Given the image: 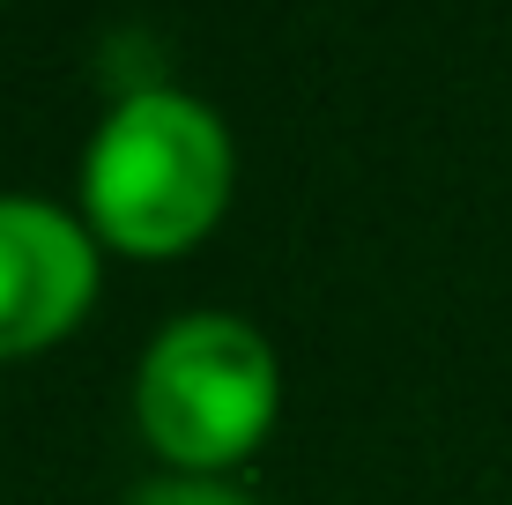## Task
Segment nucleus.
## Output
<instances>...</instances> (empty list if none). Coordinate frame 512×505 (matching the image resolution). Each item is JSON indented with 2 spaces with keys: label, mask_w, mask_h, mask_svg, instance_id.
<instances>
[{
  "label": "nucleus",
  "mask_w": 512,
  "mask_h": 505,
  "mask_svg": "<svg viewBox=\"0 0 512 505\" xmlns=\"http://www.w3.org/2000/svg\"><path fill=\"white\" fill-rule=\"evenodd\" d=\"M231 127L186 90H134L82 149V223L127 260L193 253L231 208Z\"/></svg>",
  "instance_id": "f257e3e1"
},
{
  "label": "nucleus",
  "mask_w": 512,
  "mask_h": 505,
  "mask_svg": "<svg viewBox=\"0 0 512 505\" xmlns=\"http://www.w3.org/2000/svg\"><path fill=\"white\" fill-rule=\"evenodd\" d=\"M97 231L30 194H0V364L45 357L97 305Z\"/></svg>",
  "instance_id": "7ed1b4c3"
},
{
  "label": "nucleus",
  "mask_w": 512,
  "mask_h": 505,
  "mask_svg": "<svg viewBox=\"0 0 512 505\" xmlns=\"http://www.w3.org/2000/svg\"><path fill=\"white\" fill-rule=\"evenodd\" d=\"M282 416L275 342L238 312H186L134 364V424L171 476H223Z\"/></svg>",
  "instance_id": "f03ea898"
},
{
  "label": "nucleus",
  "mask_w": 512,
  "mask_h": 505,
  "mask_svg": "<svg viewBox=\"0 0 512 505\" xmlns=\"http://www.w3.org/2000/svg\"><path fill=\"white\" fill-rule=\"evenodd\" d=\"M127 505H260V498L231 491L223 476H156V483H141Z\"/></svg>",
  "instance_id": "20e7f679"
}]
</instances>
